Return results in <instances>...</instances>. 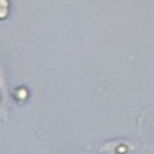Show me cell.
Masks as SVG:
<instances>
[{
    "instance_id": "cell-1",
    "label": "cell",
    "mask_w": 154,
    "mask_h": 154,
    "mask_svg": "<svg viewBox=\"0 0 154 154\" xmlns=\"http://www.w3.org/2000/svg\"><path fill=\"white\" fill-rule=\"evenodd\" d=\"M0 90L4 95V97L7 100V94H8V89H7V83H6V76H5V71L4 67L1 65L0 61Z\"/></svg>"
},
{
    "instance_id": "cell-3",
    "label": "cell",
    "mask_w": 154,
    "mask_h": 154,
    "mask_svg": "<svg viewBox=\"0 0 154 154\" xmlns=\"http://www.w3.org/2000/svg\"><path fill=\"white\" fill-rule=\"evenodd\" d=\"M5 101H6V99L4 97V95H2V93H1V90H0V118L2 117V111H5V108H4Z\"/></svg>"
},
{
    "instance_id": "cell-2",
    "label": "cell",
    "mask_w": 154,
    "mask_h": 154,
    "mask_svg": "<svg viewBox=\"0 0 154 154\" xmlns=\"http://www.w3.org/2000/svg\"><path fill=\"white\" fill-rule=\"evenodd\" d=\"M10 11V1L0 0V19H5Z\"/></svg>"
}]
</instances>
